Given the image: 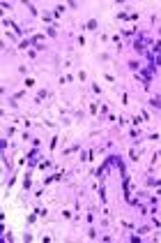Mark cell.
Returning <instances> with one entry per match:
<instances>
[{"instance_id": "cell-20", "label": "cell", "mask_w": 161, "mask_h": 243, "mask_svg": "<svg viewBox=\"0 0 161 243\" xmlns=\"http://www.w3.org/2000/svg\"><path fill=\"white\" fill-rule=\"evenodd\" d=\"M58 141H60L58 137H53V139H51V144H49V146H51V151H53V148H55V146H58Z\"/></svg>"}, {"instance_id": "cell-4", "label": "cell", "mask_w": 161, "mask_h": 243, "mask_svg": "<svg viewBox=\"0 0 161 243\" xmlns=\"http://www.w3.org/2000/svg\"><path fill=\"white\" fill-rule=\"evenodd\" d=\"M60 178H62V174H51V176H46V178H44V185H51V183H55V181H60Z\"/></svg>"}, {"instance_id": "cell-19", "label": "cell", "mask_w": 161, "mask_h": 243, "mask_svg": "<svg viewBox=\"0 0 161 243\" xmlns=\"http://www.w3.org/2000/svg\"><path fill=\"white\" fill-rule=\"evenodd\" d=\"M140 118H143V121H150V113L145 111V109H140Z\"/></svg>"}, {"instance_id": "cell-21", "label": "cell", "mask_w": 161, "mask_h": 243, "mask_svg": "<svg viewBox=\"0 0 161 243\" xmlns=\"http://www.w3.org/2000/svg\"><path fill=\"white\" fill-rule=\"evenodd\" d=\"M28 7H30V12H32V16H37V14H39V12H37V7H35V5H30V2H28Z\"/></svg>"}, {"instance_id": "cell-5", "label": "cell", "mask_w": 161, "mask_h": 243, "mask_svg": "<svg viewBox=\"0 0 161 243\" xmlns=\"http://www.w3.org/2000/svg\"><path fill=\"white\" fill-rule=\"evenodd\" d=\"M76 151H83V144H74V146L65 148V151H62V153H65V155H69V153H76Z\"/></svg>"}, {"instance_id": "cell-7", "label": "cell", "mask_w": 161, "mask_h": 243, "mask_svg": "<svg viewBox=\"0 0 161 243\" xmlns=\"http://www.w3.org/2000/svg\"><path fill=\"white\" fill-rule=\"evenodd\" d=\"M129 69H131L134 74H136V72H140V63H138V60H129Z\"/></svg>"}, {"instance_id": "cell-6", "label": "cell", "mask_w": 161, "mask_h": 243, "mask_svg": "<svg viewBox=\"0 0 161 243\" xmlns=\"http://www.w3.org/2000/svg\"><path fill=\"white\" fill-rule=\"evenodd\" d=\"M147 185H150V188H161V178H157V176H150V178H147Z\"/></svg>"}, {"instance_id": "cell-10", "label": "cell", "mask_w": 161, "mask_h": 243, "mask_svg": "<svg viewBox=\"0 0 161 243\" xmlns=\"http://www.w3.org/2000/svg\"><path fill=\"white\" fill-rule=\"evenodd\" d=\"M46 37H58V30H55V26L46 28Z\"/></svg>"}, {"instance_id": "cell-2", "label": "cell", "mask_w": 161, "mask_h": 243, "mask_svg": "<svg viewBox=\"0 0 161 243\" xmlns=\"http://www.w3.org/2000/svg\"><path fill=\"white\" fill-rule=\"evenodd\" d=\"M150 107H152V109H159L161 111V95H154V97H150Z\"/></svg>"}, {"instance_id": "cell-3", "label": "cell", "mask_w": 161, "mask_h": 243, "mask_svg": "<svg viewBox=\"0 0 161 243\" xmlns=\"http://www.w3.org/2000/svg\"><path fill=\"white\" fill-rule=\"evenodd\" d=\"M140 155H143V153H140V148H138V146H134L131 151H129V157H131L134 162H138V160H140Z\"/></svg>"}, {"instance_id": "cell-12", "label": "cell", "mask_w": 161, "mask_h": 243, "mask_svg": "<svg viewBox=\"0 0 161 243\" xmlns=\"http://www.w3.org/2000/svg\"><path fill=\"white\" fill-rule=\"evenodd\" d=\"M129 16H131L129 12H118V21H127Z\"/></svg>"}, {"instance_id": "cell-14", "label": "cell", "mask_w": 161, "mask_h": 243, "mask_svg": "<svg viewBox=\"0 0 161 243\" xmlns=\"http://www.w3.org/2000/svg\"><path fill=\"white\" fill-rule=\"evenodd\" d=\"M62 218H65V220H71V218H74V213H71L69 208H65V211H62Z\"/></svg>"}, {"instance_id": "cell-1", "label": "cell", "mask_w": 161, "mask_h": 243, "mask_svg": "<svg viewBox=\"0 0 161 243\" xmlns=\"http://www.w3.org/2000/svg\"><path fill=\"white\" fill-rule=\"evenodd\" d=\"M99 28V21L97 19H87V23H85V30H90V33H94Z\"/></svg>"}, {"instance_id": "cell-9", "label": "cell", "mask_w": 161, "mask_h": 243, "mask_svg": "<svg viewBox=\"0 0 161 243\" xmlns=\"http://www.w3.org/2000/svg\"><path fill=\"white\" fill-rule=\"evenodd\" d=\"M131 125H134V127H140V125H143V118H140V116H134V118H131Z\"/></svg>"}, {"instance_id": "cell-22", "label": "cell", "mask_w": 161, "mask_h": 243, "mask_svg": "<svg viewBox=\"0 0 161 243\" xmlns=\"http://www.w3.org/2000/svg\"><path fill=\"white\" fill-rule=\"evenodd\" d=\"M39 169H51V162H49V160H46V162H42V165H39Z\"/></svg>"}, {"instance_id": "cell-8", "label": "cell", "mask_w": 161, "mask_h": 243, "mask_svg": "<svg viewBox=\"0 0 161 243\" xmlns=\"http://www.w3.org/2000/svg\"><path fill=\"white\" fill-rule=\"evenodd\" d=\"M136 234H140V236H145V234H150V227H136Z\"/></svg>"}, {"instance_id": "cell-18", "label": "cell", "mask_w": 161, "mask_h": 243, "mask_svg": "<svg viewBox=\"0 0 161 243\" xmlns=\"http://www.w3.org/2000/svg\"><path fill=\"white\" fill-rule=\"evenodd\" d=\"M92 93H97V95H101V86H97V83H92Z\"/></svg>"}, {"instance_id": "cell-11", "label": "cell", "mask_w": 161, "mask_h": 243, "mask_svg": "<svg viewBox=\"0 0 161 243\" xmlns=\"http://www.w3.org/2000/svg\"><path fill=\"white\" fill-rule=\"evenodd\" d=\"M62 12H65V5H58V7L53 9V16H62Z\"/></svg>"}, {"instance_id": "cell-17", "label": "cell", "mask_w": 161, "mask_h": 243, "mask_svg": "<svg viewBox=\"0 0 161 243\" xmlns=\"http://www.w3.org/2000/svg\"><path fill=\"white\" fill-rule=\"evenodd\" d=\"M85 79H87V74H85V72H83V69H81V72H78V81H81V83H83V81H85Z\"/></svg>"}, {"instance_id": "cell-15", "label": "cell", "mask_w": 161, "mask_h": 243, "mask_svg": "<svg viewBox=\"0 0 161 243\" xmlns=\"http://www.w3.org/2000/svg\"><path fill=\"white\" fill-rule=\"evenodd\" d=\"M99 199L106 201V188H104V185H99Z\"/></svg>"}, {"instance_id": "cell-16", "label": "cell", "mask_w": 161, "mask_h": 243, "mask_svg": "<svg viewBox=\"0 0 161 243\" xmlns=\"http://www.w3.org/2000/svg\"><path fill=\"white\" fill-rule=\"evenodd\" d=\"M26 88H35V79H26V83H23Z\"/></svg>"}, {"instance_id": "cell-13", "label": "cell", "mask_w": 161, "mask_h": 243, "mask_svg": "<svg viewBox=\"0 0 161 243\" xmlns=\"http://www.w3.org/2000/svg\"><path fill=\"white\" fill-rule=\"evenodd\" d=\"M150 65H154V67H161V53H157V56H154V60L150 63Z\"/></svg>"}]
</instances>
